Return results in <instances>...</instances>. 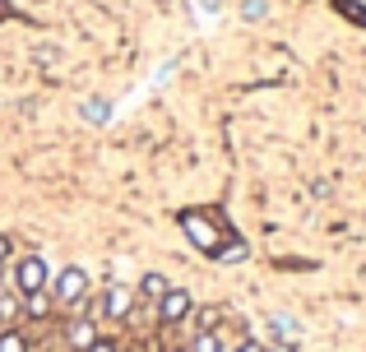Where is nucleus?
Returning a JSON list of instances; mask_svg holds the SVG:
<instances>
[{
    "instance_id": "nucleus-1",
    "label": "nucleus",
    "mask_w": 366,
    "mask_h": 352,
    "mask_svg": "<svg viewBox=\"0 0 366 352\" xmlns=\"http://www.w3.org/2000/svg\"><path fill=\"white\" fill-rule=\"evenodd\" d=\"M46 292L56 297V306H84V301H89V273H84L79 264H70V269H61L46 283Z\"/></svg>"
},
{
    "instance_id": "nucleus-2",
    "label": "nucleus",
    "mask_w": 366,
    "mask_h": 352,
    "mask_svg": "<svg viewBox=\"0 0 366 352\" xmlns=\"http://www.w3.org/2000/svg\"><path fill=\"white\" fill-rule=\"evenodd\" d=\"M153 311H158V325H162V329H172V325H186V320L195 316V297H190L186 288H172V292H167V297H162Z\"/></svg>"
},
{
    "instance_id": "nucleus-3",
    "label": "nucleus",
    "mask_w": 366,
    "mask_h": 352,
    "mask_svg": "<svg viewBox=\"0 0 366 352\" xmlns=\"http://www.w3.org/2000/svg\"><path fill=\"white\" fill-rule=\"evenodd\" d=\"M46 283H51V273H46V260H42V255H28V260L14 264V292H19V297L42 292Z\"/></svg>"
},
{
    "instance_id": "nucleus-4",
    "label": "nucleus",
    "mask_w": 366,
    "mask_h": 352,
    "mask_svg": "<svg viewBox=\"0 0 366 352\" xmlns=\"http://www.w3.org/2000/svg\"><path fill=\"white\" fill-rule=\"evenodd\" d=\"M98 338H102V325H98V316H89V311H79V316L65 325V348L70 352H89Z\"/></svg>"
},
{
    "instance_id": "nucleus-5",
    "label": "nucleus",
    "mask_w": 366,
    "mask_h": 352,
    "mask_svg": "<svg viewBox=\"0 0 366 352\" xmlns=\"http://www.w3.org/2000/svg\"><path fill=\"white\" fill-rule=\"evenodd\" d=\"M102 320H130L134 311V288H125V283H112L107 292H102Z\"/></svg>"
},
{
    "instance_id": "nucleus-6",
    "label": "nucleus",
    "mask_w": 366,
    "mask_h": 352,
    "mask_svg": "<svg viewBox=\"0 0 366 352\" xmlns=\"http://www.w3.org/2000/svg\"><path fill=\"white\" fill-rule=\"evenodd\" d=\"M167 292H172V283L162 278V273H144V278H139V292H134V297L149 301V306H158V301L167 297Z\"/></svg>"
},
{
    "instance_id": "nucleus-7",
    "label": "nucleus",
    "mask_w": 366,
    "mask_h": 352,
    "mask_svg": "<svg viewBox=\"0 0 366 352\" xmlns=\"http://www.w3.org/2000/svg\"><path fill=\"white\" fill-rule=\"evenodd\" d=\"M51 311H56V297H51V292H28V297H24V316L28 320H46V316H51Z\"/></svg>"
},
{
    "instance_id": "nucleus-8",
    "label": "nucleus",
    "mask_w": 366,
    "mask_h": 352,
    "mask_svg": "<svg viewBox=\"0 0 366 352\" xmlns=\"http://www.w3.org/2000/svg\"><path fill=\"white\" fill-rule=\"evenodd\" d=\"M223 348V338H218V329H199L195 334V343H190L186 352H218Z\"/></svg>"
},
{
    "instance_id": "nucleus-9",
    "label": "nucleus",
    "mask_w": 366,
    "mask_h": 352,
    "mask_svg": "<svg viewBox=\"0 0 366 352\" xmlns=\"http://www.w3.org/2000/svg\"><path fill=\"white\" fill-rule=\"evenodd\" d=\"M0 352H28V334H19V329H0Z\"/></svg>"
},
{
    "instance_id": "nucleus-10",
    "label": "nucleus",
    "mask_w": 366,
    "mask_h": 352,
    "mask_svg": "<svg viewBox=\"0 0 366 352\" xmlns=\"http://www.w3.org/2000/svg\"><path fill=\"white\" fill-rule=\"evenodd\" d=\"M19 311H24V301H19L14 292H0V320H14Z\"/></svg>"
},
{
    "instance_id": "nucleus-11",
    "label": "nucleus",
    "mask_w": 366,
    "mask_h": 352,
    "mask_svg": "<svg viewBox=\"0 0 366 352\" xmlns=\"http://www.w3.org/2000/svg\"><path fill=\"white\" fill-rule=\"evenodd\" d=\"M195 325H199V329H218V311H214V306H204V311L195 316Z\"/></svg>"
},
{
    "instance_id": "nucleus-12",
    "label": "nucleus",
    "mask_w": 366,
    "mask_h": 352,
    "mask_svg": "<svg viewBox=\"0 0 366 352\" xmlns=\"http://www.w3.org/2000/svg\"><path fill=\"white\" fill-rule=\"evenodd\" d=\"M9 255H14V241H9V236L0 232V264H9Z\"/></svg>"
},
{
    "instance_id": "nucleus-13",
    "label": "nucleus",
    "mask_w": 366,
    "mask_h": 352,
    "mask_svg": "<svg viewBox=\"0 0 366 352\" xmlns=\"http://www.w3.org/2000/svg\"><path fill=\"white\" fill-rule=\"evenodd\" d=\"M89 352H121V348H117V343H112V338H98V343H93Z\"/></svg>"
},
{
    "instance_id": "nucleus-14",
    "label": "nucleus",
    "mask_w": 366,
    "mask_h": 352,
    "mask_svg": "<svg viewBox=\"0 0 366 352\" xmlns=\"http://www.w3.org/2000/svg\"><path fill=\"white\" fill-rule=\"evenodd\" d=\"M237 352H269L264 343H255V338H246V343H237Z\"/></svg>"
},
{
    "instance_id": "nucleus-15",
    "label": "nucleus",
    "mask_w": 366,
    "mask_h": 352,
    "mask_svg": "<svg viewBox=\"0 0 366 352\" xmlns=\"http://www.w3.org/2000/svg\"><path fill=\"white\" fill-rule=\"evenodd\" d=\"M269 352H292V348H269Z\"/></svg>"
},
{
    "instance_id": "nucleus-16",
    "label": "nucleus",
    "mask_w": 366,
    "mask_h": 352,
    "mask_svg": "<svg viewBox=\"0 0 366 352\" xmlns=\"http://www.w3.org/2000/svg\"><path fill=\"white\" fill-rule=\"evenodd\" d=\"M218 352H237V348H227V343H223V348H218Z\"/></svg>"
},
{
    "instance_id": "nucleus-17",
    "label": "nucleus",
    "mask_w": 366,
    "mask_h": 352,
    "mask_svg": "<svg viewBox=\"0 0 366 352\" xmlns=\"http://www.w3.org/2000/svg\"><path fill=\"white\" fill-rule=\"evenodd\" d=\"M172 352H186V348H172Z\"/></svg>"
},
{
    "instance_id": "nucleus-18",
    "label": "nucleus",
    "mask_w": 366,
    "mask_h": 352,
    "mask_svg": "<svg viewBox=\"0 0 366 352\" xmlns=\"http://www.w3.org/2000/svg\"><path fill=\"white\" fill-rule=\"evenodd\" d=\"M0 329H5V320H0Z\"/></svg>"
}]
</instances>
